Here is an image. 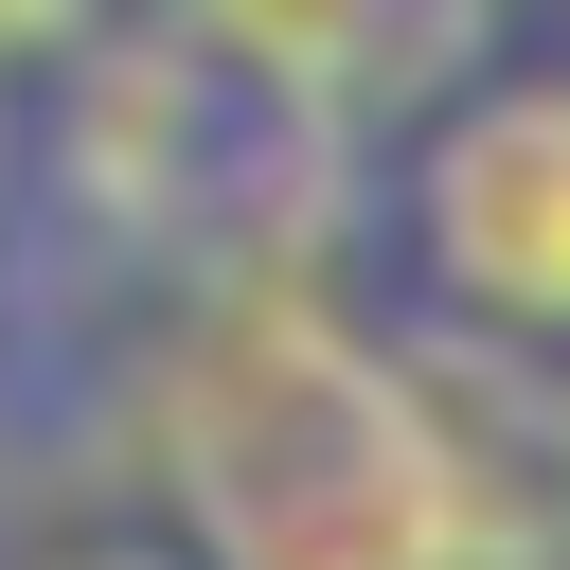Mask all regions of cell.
Masks as SVG:
<instances>
[{
	"instance_id": "obj_1",
	"label": "cell",
	"mask_w": 570,
	"mask_h": 570,
	"mask_svg": "<svg viewBox=\"0 0 570 570\" xmlns=\"http://www.w3.org/2000/svg\"><path fill=\"white\" fill-rule=\"evenodd\" d=\"M196 570H481V463L410 356L321 303H249L178 374Z\"/></svg>"
},
{
	"instance_id": "obj_2",
	"label": "cell",
	"mask_w": 570,
	"mask_h": 570,
	"mask_svg": "<svg viewBox=\"0 0 570 570\" xmlns=\"http://www.w3.org/2000/svg\"><path fill=\"white\" fill-rule=\"evenodd\" d=\"M392 249L445 338L570 356V71L428 89V125L392 160Z\"/></svg>"
},
{
	"instance_id": "obj_3",
	"label": "cell",
	"mask_w": 570,
	"mask_h": 570,
	"mask_svg": "<svg viewBox=\"0 0 570 570\" xmlns=\"http://www.w3.org/2000/svg\"><path fill=\"white\" fill-rule=\"evenodd\" d=\"M160 18L267 107H392V89L428 107L481 36V0H160Z\"/></svg>"
},
{
	"instance_id": "obj_4",
	"label": "cell",
	"mask_w": 570,
	"mask_h": 570,
	"mask_svg": "<svg viewBox=\"0 0 570 570\" xmlns=\"http://www.w3.org/2000/svg\"><path fill=\"white\" fill-rule=\"evenodd\" d=\"M89 18H107V0H0V71H53Z\"/></svg>"
},
{
	"instance_id": "obj_5",
	"label": "cell",
	"mask_w": 570,
	"mask_h": 570,
	"mask_svg": "<svg viewBox=\"0 0 570 570\" xmlns=\"http://www.w3.org/2000/svg\"><path fill=\"white\" fill-rule=\"evenodd\" d=\"M53 570H196V552H53Z\"/></svg>"
}]
</instances>
